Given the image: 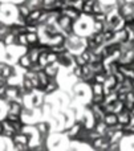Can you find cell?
<instances>
[]
</instances>
